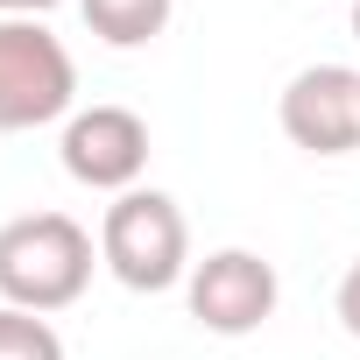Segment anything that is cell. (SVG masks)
<instances>
[{
  "label": "cell",
  "instance_id": "obj_1",
  "mask_svg": "<svg viewBox=\"0 0 360 360\" xmlns=\"http://www.w3.org/2000/svg\"><path fill=\"white\" fill-rule=\"evenodd\" d=\"M92 283V233L71 212H22L0 226V304L15 311H71Z\"/></svg>",
  "mask_w": 360,
  "mask_h": 360
},
{
  "label": "cell",
  "instance_id": "obj_2",
  "mask_svg": "<svg viewBox=\"0 0 360 360\" xmlns=\"http://www.w3.org/2000/svg\"><path fill=\"white\" fill-rule=\"evenodd\" d=\"M99 262L113 269V283L120 290H134V297H162V290H176L191 276V226H184V212H176V198L169 191H120L113 205H106V219H99Z\"/></svg>",
  "mask_w": 360,
  "mask_h": 360
},
{
  "label": "cell",
  "instance_id": "obj_3",
  "mask_svg": "<svg viewBox=\"0 0 360 360\" xmlns=\"http://www.w3.org/2000/svg\"><path fill=\"white\" fill-rule=\"evenodd\" d=\"M71 99H78V64H71L64 36L8 15L0 22V134L71 120Z\"/></svg>",
  "mask_w": 360,
  "mask_h": 360
},
{
  "label": "cell",
  "instance_id": "obj_4",
  "mask_svg": "<svg viewBox=\"0 0 360 360\" xmlns=\"http://www.w3.org/2000/svg\"><path fill=\"white\" fill-rule=\"evenodd\" d=\"M276 297H283L276 262H262L255 248H219V255L191 262V276H184V304H191V318H198L205 332H219V339H248V332H262V325L276 318Z\"/></svg>",
  "mask_w": 360,
  "mask_h": 360
},
{
  "label": "cell",
  "instance_id": "obj_5",
  "mask_svg": "<svg viewBox=\"0 0 360 360\" xmlns=\"http://www.w3.org/2000/svg\"><path fill=\"white\" fill-rule=\"evenodd\" d=\"M71 184L85 191H134L141 169H148V120L134 106H78L64 120V141H57Z\"/></svg>",
  "mask_w": 360,
  "mask_h": 360
},
{
  "label": "cell",
  "instance_id": "obj_6",
  "mask_svg": "<svg viewBox=\"0 0 360 360\" xmlns=\"http://www.w3.org/2000/svg\"><path fill=\"white\" fill-rule=\"evenodd\" d=\"M276 120L304 155H353L360 148V71L353 64H304L283 85Z\"/></svg>",
  "mask_w": 360,
  "mask_h": 360
},
{
  "label": "cell",
  "instance_id": "obj_7",
  "mask_svg": "<svg viewBox=\"0 0 360 360\" xmlns=\"http://www.w3.org/2000/svg\"><path fill=\"white\" fill-rule=\"evenodd\" d=\"M169 8H176V0H78L85 29H92L99 43H113V50L155 43V36L169 29Z\"/></svg>",
  "mask_w": 360,
  "mask_h": 360
},
{
  "label": "cell",
  "instance_id": "obj_8",
  "mask_svg": "<svg viewBox=\"0 0 360 360\" xmlns=\"http://www.w3.org/2000/svg\"><path fill=\"white\" fill-rule=\"evenodd\" d=\"M0 360H64V339L50 318L0 304Z\"/></svg>",
  "mask_w": 360,
  "mask_h": 360
},
{
  "label": "cell",
  "instance_id": "obj_9",
  "mask_svg": "<svg viewBox=\"0 0 360 360\" xmlns=\"http://www.w3.org/2000/svg\"><path fill=\"white\" fill-rule=\"evenodd\" d=\"M332 311H339V325H346V332L360 339V262H353V269L339 276V290H332Z\"/></svg>",
  "mask_w": 360,
  "mask_h": 360
},
{
  "label": "cell",
  "instance_id": "obj_10",
  "mask_svg": "<svg viewBox=\"0 0 360 360\" xmlns=\"http://www.w3.org/2000/svg\"><path fill=\"white\" fill-rule=\"evenodd\" d=\"M50 8H57V0H0V22H8V15H15V22H36V15H50Z\"/></svg>",
  "mask_w": 360,
  "mask_h": 360
},
{
  "label": "cell",
  "instance_id": "obj_11",
  "mask_svg": "<svg viewBox=\"0 0 360 360\" xmlns=\"http://www.w3.org/2000/svg\"><path fill=\"white\" fill-rule=\"evenodd\" d=\"M353 36H360V0H353Z\"/></svg>",
  "mask_w": 360,
  "mask_h": 360
}]
</instances>
